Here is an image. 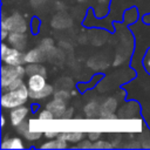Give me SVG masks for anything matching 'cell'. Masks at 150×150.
Listing matches in <instances>:
<instances>
[{"instance_id":"obj_1","label":"cell","mask_w":150,"mask_h":150,"mask_svg":"<svg viewBox=\"0 0 150 150\" xmlns=\"http://www.w3.org/2000/svg\"><path fill=\"white\" fill-rule=\"evenodd\" d=\"M28 93H29V88H27L25 83H22L15 89L4 91L1 96V105L4 108H11V109L22 105L29 97Z\"/></svg>"},{"instance_id":"obj_2","label":"cell","mask_w":150,"mask_h":150,"mask_svg":"<svg viewBox=\"0 0 150 150\" xmlns=\"http://www.w3.org/2000/svg\"><path fill=\"white\" fill-rule=\"evenodd\" d=\"M1 60L6 64L19 66L26 62V54H23L22 50L14 48V47H8L6 43L2 42L1 43Z\"/></svg>"},{"instance_id":"obj_3","label":"cell","mask_w":150,"mask_h":150,"mask_svg":"<svg viewBox=\"0 0 150 150\" xmlns=\"http://www.w3.org/2000/svg\"><path fill=\"white\" fill-rule=\"evenodd\" d=\"M25 74H26V69L22 67V64L13 66L5 63L1 67V88H5L16 79L23 77Z\"/></svg>"},{"instance_id":"obj_4","label":"cell","mask_w":150,"mask_h":150,"mask_svg":"<svg viewBox=\"0 0 150 150\" xmlns=\"http://www.w3.org/2000/svg\"><path fill=\"white\" fill-rule=\"evenodd\" d=\"M1 28L7 29L9 33H13V32L25 33L27 30V22L21 14L15 13V14L6 18V19H2Z\"/></svg>"},{"instance_id":"obj_5","label":"cell","mask_w":150,"mask_h":150,"mask_svg":"<svg viewBox=\"0 0 150 150\" xmlns=\"http://www.w3.org/2000/svg\"><path fill=\"white\" fill-rule=\"evenodd\" d=\"M117 107V101L112 97H109L105 100V102L101 105L100 116L105 120H116L117 117L114 115V111Z\"/></svg>"},{"instance_id":"obj_6","label":"cell","mask_w":150,"mask_h":150,"mask_svg":"<svg viewBox=\"0 0 150 150\" xmlns=\"http://www.w3.org/2000/svg\"><path fill=\"white\" fill-rule=\"evenodd\" d=\"M7 40L11 43L12 47L18 48L20 50H23L26 48V46H27V36H26L25 33H20V32L9 33Z\"/></svg>"},{"instance_id":"obj_7","label":"cell","mask_w":150,"mask_h":150,"mask_svg":"<svg viewBox=\"0 0 150 150\" xmlns=\"http://www.w3.org/2000/svg\"><path fill=\"white\" fill-rule=\"evenodd\" d=\"M46 60H48V53H46L40 47L34 48L26 54V62L28 63H41Z\"/></svg>"},{"instance_id":"obj_8","label":"cell","mask_w":150,"mask_h":150,"mask_svg":"<svg viewBox=\"0 0 150 150\" xmlns=\"http://www.w3.org/2000/svg\"><path fill=\"white\" fill-rule=\"evenodd\" d=\"M27 115H28V108L27 107H23V104L13 108L12 111H11V121H12V124L14 127H18L21 122H23L27 118Z\"/></svg>"},{"instance_id":"obj_9","label":"cell","mask_w":150,"mask_h":150,"mask_svg":"<svg viewBox=\"0 0 150 150\" xmlns=\"http://www.w3.org/2000/svg\"><path fill=\"white\" fill-rule=\"evenodd\" d=\"M46 109L50 110L53 112V115L55 116V118H62L67 107H66V102H63L61 100H57V98H54L53 101L47 103Z\"/></svg>"},{"instance_id":"obj_10","label":"cell","mask_w":150,"mask_h":150,"mask_svg":"<svg viewBox=\"0 0 150 150\" xmlns=\"http://www.w3.org/2000/svg\"><path fill=\"white\" fill-rule=\"evenodd\" d=\"M27 84H28L29 90H32V91H36V90L42 89L47 83H46L45 75H40V74H38V75H32V76H29Z\"/></svg>"},{"instance_id":"obj_11","label":"cell","mask_w":150,"mask_h":150,"mask_svg":"<svg viewBox=\"0 0 150 150\" xmlns=\"http://www.w3.org/2000/svg\"><path fill=\"white\" fill-rule=\"evenodd\" d=\"M82 137H83V132L81 131H62L57 136V138L67 141V142H71V143L81 142Z\"/></svg>"},{"instance_id":"obj_12","label":"cell","mask_w":150,"mask_h":150,"mask_svg":"<svg viewBox=\"0 0 150 150\" xmlns=\"http://www.w3.org/2000/svg\"><path fill=\"white\" fill-rule=\"evenodd\" d=\"M53 94V87L50 84H46L42 89L40 90H36V91H32L29 90L28 95L30 98L33 100H41V98H45V97H48L49 95Z\"/></svg>"},{"instance_id":"obj_13","label":"cell","mask_w":150,"mask_h":150,"mask_svg":"<svg viewBox=\"0 0 150 150\" xmlns=\"http://www.w3.org/2000/svg\"><path fill=\"white\" fill-rule=\"evenodd\" d=\"M25 69H26V74L29 75V76L38 75V74L46 75V73H47V69L40 63H29Z\"/></svg>"},{"instance_id":"obj_14","label":"cell","mask_w":150,"mask_h":150,"mask_svg":"<svg viewBox=\"0 0 150 150\" xmlns=\"http://www.w3.org/2000/svg\"><path fill=\"white\" fill-rule=\"evenodd\" d=\"M22 148H23V144L19 137L4 139L1 143V149H22Z\"/></svg>"},{"instance_id":"obj_15","label":"cell","mask_w":150,"mask_h":150,"mask_svg":"<svg viewBox=\"0 0 150 150\" xmlns=\"http://www.w3.org/2000/svg\"><path fill=\"white\" fill-rule=\"evenodd\" d=\"M67 146H68L67 141H63V139H60V138H57L56 141L47 142V143L41 145L42 149H66Z\"/></svg>"},{"instance_id":"obj_16","label":"cell","mask_w":150,"mask_h":150,"mask_svg":"<svg viewBox=\"0 0 150 150\" xmlns=\"http://www.w3.org/2000/svg\"><path fill=\"white\" fill-rule=\"evenodd\" d=\"M84 110H86V114H87L88 117H95L96 114H100L101 105H100L98 103H96L95 101H93V102H89V103L86 105Z\"/></svg>"},{"instance_id":"obj_17","label":"cell","mask_w":150,"mask_h":150,"mask_svg":"<svg viewBox=\"0 0 150 150\" xmlns=\"http://www.w3.org/2000/svg\"><path fill=\"white\" fill-rule=\"evenodd\" d=\"M41 49H43L46 53H49L52 52L55 47H54V41L50 39V38H45L41 42H40V46H39Z\"/></svg>"},{"instance_id":"obj_18","label":"cell","mask_w":150,"mask_h":150,"mask_svg":"<svg viewBox=\"0 0 150 150\" xmlns=\"http://www.w3.org/2000/svg\"><path fill=\"white\" fill-rule=\"evenodd\" d=\"M54 98L61 100L63 102H68L69 98H70V94H69V91L67 89H60V90L54 93Z\"/></svg>"},{"instance_id":"obj_19","label":"cell","mask_w":150,"mask_h":150,"mask_svg":"<svg viewBox=\"0 0 150 150\" xmlns=\"http://www.w3.org/2000/svg\"><path fill=\"white\" fill-rule=\"evenodd\" d=\"M41 135H42L41 131H33V130L28 129L27 131L23 132L22 136H23L26 139H28V141H36V139H39V138L41 137Z\"/></svg>"},{"instance_id":"obj_20","label":"cell","mask_w":150,"mask_h":150,"mask_svg":"<svg viewBox=\"0 0 150 150\" xmlns=\"http://www.w3.org/2000/svg\"><path fill=\"white\" fill-rule=\"evenodd\" d=\"M54 118H55V116H54L53 112H52L50 110H48V109H45V110L40 111V114H39V120H40V121H45V120L50 121V120H54Z\"/></svg>"},{"instance_id":"obj_21","label":"cell","mask_w":150,"mask_h":150,"mask_svg":"<svg viewBox=\"0 0 150 150\" xmlns=\"http://www.w3.org/2000/svg\"><path fill=\"white\" fill-rule=\"evenodd\" d=\"M94 148L95 149H101V148H105V149H110L114 148L111 143L107 142V141H96V143H94Z\"/></svg>"},{"instance_id":"obj_22","label":"cell","mask_w":150,"mask_h":150,"mask_svg":"<svg viewBox=\"0 0 150 150\" xmlns=\"http://www.w3.org/2000/svg\"><path fill=\"white\" fill-rule=\"evenodd\" d=\"M75 148H77V149H93L94 143H90V139L89 141H81V143L75 145Z\"/></svg>"},{"instance_id":"obj_23","label":"cell","mask_w":150,"mask_h":150,"mask_svg":"<svg viewBox=\"0 0 150 150\" xmlns=\"http://www.w3.org/2000/svg\"><path fill=\"white\" fill-rule=\"evenodd\" d=\"M39 26H40V20H39V18L34 16L33 20H32V30H33L34 34L36 32H39Z\"/></svg>"},{"instance_id":"obj_24","label":"cell","mask_w":150,"mask_h":150,"mask_svg":"<svg viewBox=\"0 0 150 150\" xmlns=\"http://www.w3.org/2000/svg\"><path fill=\"white\" fill-rule=\"evenodd\" d=\"M88 136H89V139H90V141H97V139L100 138V136H101V132H100V131L89 132Z\"/></svg>"},{"instance_id":"obj_25","label":"cell","mask_w":150,"mask_h":150,"mask_svg":"<svg viewBox=\"0 0 150 150\" xmlns=\"http://www.w3.org/2000/svg\"><path fill=\"white\" fill-rule=\"evenodd\" d=\"M59 134H60L59 131H48V130H46L43 135H45L47 138H54V137H57Z\"/></svg>"},{"instance_id":"obj_26","label":"cell","mask_w":150,"mask_h":150,"mask_svg":"<svg viewBox=\"0 0 150 150\" xmlns=\"http://www.w3.org/2000/svg\"><path fill=\"white\" fill-rule=\"evenodd\" d=\"M71 115H73V108H68V109H66V111H64L62 118H63V120H69V118L71 117Z\"/></svg>"},{"instance_id":"obj_27","label":"cell","mask_w":150,"mask_h":150,"mask_svg":"<svg viewBox=\"0 0 150 150\" xmlns=\"http://www.w3.org/2000/svg\"><path fill=\"white\" fill-rule=\"evenodd\" d=\"M35 1H36V4H34V5H33L34 7H40L41 5H43V4L46 2V0H32L30 2H35Z\"/></svg>"},{"instance_id":"obj_28","label":"cell","mask_w":150,"mask_h":150,"mask_svg":"<svg viewBox=\"0 0 150 150\" xmlns=\"http://www.w3.org/2000/svg\"><path fill=\"white\" fill-rule=\"evenodd\" d=\"M5 125V117H4V115L1 116V127H4Z\"/></svg>"}]
</instances>
